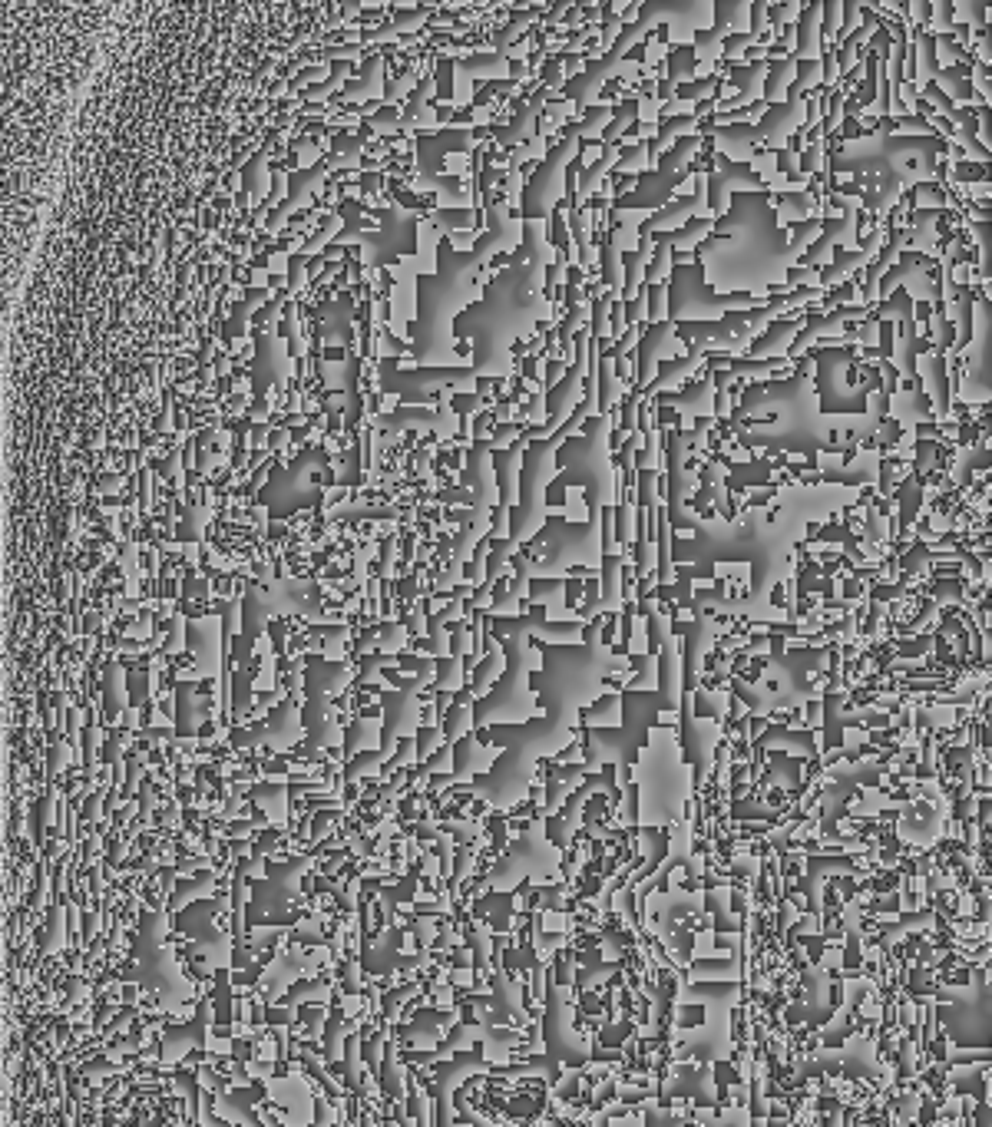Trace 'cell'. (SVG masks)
Returning a JSON list of instances; mask_svg holds the SVG:
<instances>
[{
    "mask_svg": "<svg viewBox=\"0 0 992 1127\" xmlns=\"http://www.w3.org/2000/svg\"><path fill=\"white\" fill-rule=\"evenodd\" d=\"M496 632H513V638H506V652H510V671H506L503 685L493 691L490 698H477V708H473V724L477 728H490V721L496 718H516L523 721L530 714V698H526V661H530V645H526V635H546L549 645H563L569 642L582 622H566V625H553L543 622L539 615H523V619H496L493 622Z\"/></svg>",
    "mask_w": 992,
    "mask_h": 1127,
    "instance_id": "6da1fadb",
    "label": "cell"
},
{
    "mask_svg": "<svg viewBox=\"0 0 992 1127\" xmlns=\"http://www.w3.org/2000/svg\"><path fill=\"white\" fill-rule=\"evenodd\" d=\"M592 410V394L582 407H576V414L559 427L553 437L543 443H533L523 457V490H520V516H513L510 526V539H523L533 533V529L543 523V493H546V480L553 473V453L563 440H569V433L576 430V424Z\"/></svg>",
    "mask_w": 992,
    "mask_h": 1127,
    "instance_id": "7a4b0ae2",
    "label": "cell"
},
{
    "mask_svg": "<svg viewBox=\"0 0 992 1127\" xmlns=\"http://www.w3.org/2000/svg\"><path fill=\"white\" fill-rule=\"evenodd\" d=\"M526 443H530V437H520V443H516V447H510L506 453H500V457H496V480H500V493H503V500H500V509L506 513V509H510V503H513V496H516V490H513V476H516V470H520V463H523V447Z\"/></svg>",
    "mask_w": 992,
    "mask_h": 1127,
    "instance_id": "3957f363",
    "label": "cell"
},
{
    "mask_svg": "<svg viewBox=\"0 0 992 1127\" xmlns=\"http://www.w3.org/2000/svg\"><path fill=\"white\" fill-rule=\"evenodd\" d=\"M473 377H477V371H473V367H440V371L434 367V371L404 374L401 381L417 387V384H460V381H473Z\"/></svg>",
    "mask_w": 992,
    "mask_h": 1127,
    "instance_id": "277c9868",
    "label": "cell"
},
{
    "mask_svg": "<svg viewBox=\"0 0 992 1127\" xmlns=\"http://www.w3.org/2000/svg\"><path fill=\"white\" fill-rule=\"evenodd\" d=\"M619 572H622V559H606V599H602L596 609H609L616 605V589H619Z\"/></svg>",
    "mask_w": 992,
    "mask_h": 1127,
    "instance_id": "5b68a950",
    "label": "cell"
},
{
    "mask_svg": "<svg viewBox=\"0 0 992 1127\" xmlns=\"http://www.w3.org/2000/svg\"><path fill=\"white\" fill-rule=\"evenodd\" d=\"M516 546H520V539H506V543L496 546V552H493V566H490V572H487V589L496 582V576H500V572L506 569L503 562H506V556H510V552H516Z\"/></svg>",
    "mask_w": 992,
    "mask_h": 1127,
    "instance_id": "8992f818",
    "label": "cell"
},
{
    "mask_svg": "<svg viewBox=\"0 0 992 1127\" xmlns=\"http://www.w3.org/2000/svg\"><path fill=\"white\" fill-rule=\"evenodd\" d=\"M384 757H387V751H371V754H364L361 761H354V764L348 767V777H351V780H354V777H364V774L371 771V767L381 764Z\"/></svg>",
    "mask_w": 992,
    "mask_h": 1127,
    "instance_id": "52a82bcc",
    "label": "cell"
},
{
    "mask_svg": "<svg viewBox=\"0 0 992 1127\" xmlns=\"http://www.w3.org/2000/svg\"><path fill=\"white\" fill-rule=\"evenodd\" d=\"M463 721H467V711H463V708H457L454 714H450V721H447V738L450 741H457L460 734H463V728H467Z\"/></svg>",
    "mask_w": 992,
    "mask_h": 1127,
    "instance_id": "ba28073f",
    "label": "cell"
},
{
    "mask_svg": "<svg viewBox=\"0 0 992 1127\" xmlns=\"http://www.w3.org/2000/svg\"><path fill=\"white\" fill-rule=\"evenodd\" d=\"M556 589H563V582H559V579L556 582H539L536 589H533V602H543L546 595H553Z\"/></svg>",
    "mask_w": 992,
    "mask_h": 1127,
    "instance_id": "9c48e42d",
    "label": "cell"
},
{
    "mask_svg": "<svg viewBox=\"0 0 992 1127\" xmlns=\"http://www.w3.org/2000/svg\"><path fill=\"white\" fill-rule=\"evenodd\" d=\"M463 751H467V761H473V754H477V744H473V738H467L463 741ZM470 774V764L463 767V761L457 764V777H467Z\"/></svg>",
    "mask_w": 992,
    "mask_h": 1127,
    "instance_id": "30bf717a",
    "label": "cell"
},
{
    "mask_svg": "<svg viewBox=\"0 0 992 1127\" xmlns=\"http://www.w3.org/2000/svg\"><path fill=\"white\" fill-rule=\"evenodd\" d=\"M430 741H437V728H427V731H420V747H417V754H420V757L427 754Z\"/></svg>",
    "mask_w": 992,
    "mask_h": 1127,
    "instance_id": "8fae6325",
    "label": "cell"
}]
</instances>
